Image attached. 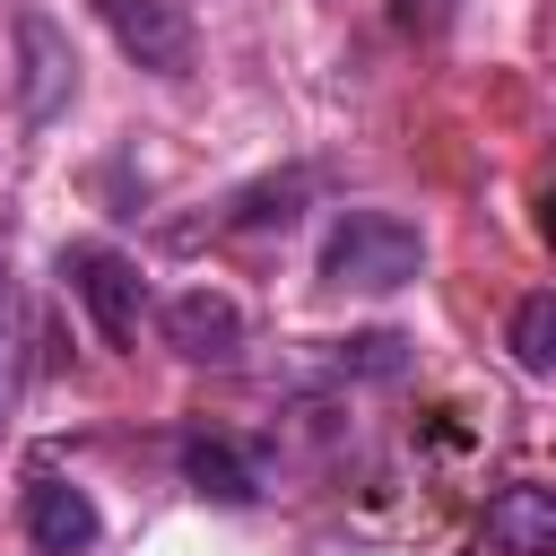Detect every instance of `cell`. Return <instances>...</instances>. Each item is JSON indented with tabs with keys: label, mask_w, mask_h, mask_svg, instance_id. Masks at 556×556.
<instances>
[{
	"label": "cell",
	"mask_w": 556,
	"mask_h": 556,
	"mask_svg": "<svg viewBox=\"0 0 556 556\" xmlns=\"http://www.w3.org/2000/svg\"><path fill=\"white\" fill-rule=\"evenodd\" d=\"M426 269V235L400 217V208H348L330 235H321V278L330 287H356V295H391Z\"/></svg>",
	"instance_id": "6da1fadb"
},
{
	"label": "cell",
	"mask_w": 556,
	"mask_h": 556,
	"mask_svg": "<svg viewBox=\"0 0 556 556\" xmlns=\"http://www.w3.org/2000/svg\"><path fill=\"white\" fill-rule=\"evenodd\" d=\"M61 278H70V295L87 304L96 339H104L113 356H130V348H139V269H130L113 243H61Z\"/></svg>",
	"instance_id": "7a4b0ae2"
},
{
	"label": "cell",
	"mask_w": 556,
	"mask_h": 556,
	"mask_svg": "<svg viewBox=\"0 0 556 556\" xmlns=\"http://www.w3.org/2000/svg\"><path fill=\"white\" fill-rule=\"evenodd\" d=\"M17 530H26V547H35V556H96L104 513H96V495H87L78 478L35 469V478H26V495H17Z\"/></svg>",
	"instance_id": "3957f363"
},
{
	"label": "cell",
	"mask_w": 556,
	"mask_h": 556,
	"mask_svg": "<svg viewBox=\"0 0 556 556\" xmlns=\"http://www.w3.org/2000/svg\"><path fill=\"white\" fill-rule=\"evenodd\" d=\"M96 17L113 26V43H122L139 70H156V78H191L200 35H191L182 0H96Z\"/></svg>",
	"instance_id": "277c9868"
},
{
	"label": "cell",
	"mask_w": 556,
	"mask_h": 556,
	"mask_svg": "<svg viewBox=\"0 0 556 556\" xmlns=\"http://www.w3.org/2000/svg\"><path fill=\"white\" fill-rule=\"evenodd\" d=\"M17 113L43 130L70 96H78V61H70V43H61V26L43 17V9H17Z\"/></svg>",
	"instance_id": "5b68a950"
},
{
	"label": "cell",
	"mask_w": 556,
	"mask_h": 556,
	"mask_svg": "<svg viewBox=\"0 0 556 556\" xmlns=\"http://www.w3.org/2000/svg\"><path fill=\"white\" fill-rule=\"evenodd\" d=\"M165 348L191 356V365H235L243 356V304L217 295V287H182L165 304Z\"/></svg>",
	"instance_id": "8992f818"
},
{
	"label": "cell",
	"mask_w": 556,
	"mask_h": 556,
	"mask_svg": "<svg viewBox=\"0 0 556 556\" xmlns=\"http://www.w3.org/2000/svg\"><path fill=\"white\" fill-rule=\"evenodd\" d=\"M486 556H556V495L539 478H513L495 504H486Z\"/></svg>",
	"instance_id": "52a82bcc"
},
{
	"label": "cell",
	"mask_w": 556,
	"mask_h": 556,
	"mask_svg": "<svg viewBox=\"0 0 556 556\" xmlns=\"http://www.w3.org/2000/svg\"><path fill=\"white\" fill-rule=\"evenodd\" d=\"M182 478L200 486V495H217V504H261V486H269V469H261V452H243V443H226V434H182Z\"/></svg>",
	"instance_id": "ba28073f"
},
{
	"label": "cell",
	"mask_w": 556,
	"mask_h": 556,
	"mask_svg": "<svg viewBox=\"0 0 556 556\" xmlns=\"http://www.w3.org/2000/svg\"><path fill=\"white\" fill-rule=\"evenodd\" d=\"M513 365L521 374H556V295L547 287H530L513 304Z\"/></svg>",
	"instance_id": "9c48e42d"
},
{
	"label": "cell",
	"mask_w": 556,
	"mask_h": 556,
	"mask_svg": "<svg viewBox=\"0 0 556 556\" xmlns=\"http://www.w3.org/2000/svg\"><path fill=\"white\" fill-rule=\"evenodd\" d=\"M339 365H348V374H374V382H391V374L408 365V339H400V330H365V339H339Z\"/></svg>",
	"instance_id": "30bf717a"
},
{
	"label": "cell",
	"mask_w": 556,
	"mask_h": 556,
	"mask_svg": "<svg viewBox=\"0 0 556 556\" xmlns=\"http://www.w3.org/2000/svg\"><path fill=\"white\" fill-rule=\"evenodd\" d=\"M443 9H452V0H400V26H434Z\"/></svg>",
	"instance_id": "8fae6325"
}]
</instances>
